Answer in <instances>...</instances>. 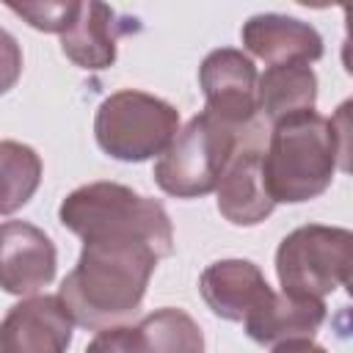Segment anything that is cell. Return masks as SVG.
<instances>
[{
    "label": "cell",
    "mask_w": 353,
    "mask_h": 353,
    "mask_svg": "<svg viewBox=\"0 0 353 353\" xmlns=\"http://www.w3.org/2000/svg\"><path fill=\"white\" fill-rule=\"evenodd\" d=\"M353 265V234L342 226L306 223L292 229L276 248L281 292L295 298H325L347 287Z\"/></svg>",
    "instance_id": "obj_6"
},
{
    "label": "cell",
    "mask_w": 353,
    "mask_h": 353,
    "mask_svg": "<svg viewBox=\"0 0 353 353\" xmlns=\"http://www.w3.org/2000/svg\"><path fill=\"white\" fill-rule=\"evenodd\" d=\"M325 303L320 298H295L287 292H273L270 301L243 320L248 339L256 345H279L287 339H312L325 323Z\"/></svg>",
    "instance_id": "obj_14"
},
{
    "label": "cell",
    "mask_w": 353,
    "mask_h": 353,
    "mask_svg": "<svg viewBox=\"0 0 353 353\" xmlns=\"http://www.w3.org/2000/svg\"><path fill=\"white\" fill-rule=\"evenodd\" d=\"M58 268L55 243L44 229L28 221L0 223V290L8 295H36L52 279Z\"/></svg>",
    "instance_id": "obj_9"
},
{
    "label": "cell",
    "mask_w": 353,
    "mask_h": 353,
    "mask_svg": "<svg viewBox=\"0 0 353 353\" xmlns=\"http://www.w3.org/2000/svg\"><path fill=\"white\" fill-rule=\"evenodd\" d=\"M199 292L210 312L229 323H243L273 295L262 270L248 259H221L207 265L199 279Z\"/></svg>",
    "instance_id": "obj_11"
},
{
    "label": "cell",
    "mask_w": 353,
    "mask_h": 353,
    "mask_svg": "<svg viewBox=\"0 0 353 353\" xmlns=\"http://www.w3.org/2000/svg\"><path fill=\"white\" fill-rule=\"evenodd\" d=\"M8 8L14 14H19L30 28L36 30H44V33H63L77 11H80V3H8Z\"/></svg>",
    "instance_id": "obj_18"
},
{
    "label": "cell",
    "mask_w": 353,
    "mask_h": 353,
    "mask_svg": "<svg viewBox=\"0 0 353 353\" xmlns=\"http://www.w3.org/2000/svg\"><path fill=\"white\" fill-rule=\"evenodd\" d=\"M19 74H22V47L6 28H0V97L17 85Z\"/></svg>",
    "instance_id": "obj_20"
},
{
    "label": "cell",
    "mask_w": 353,
    "mask_h": 353,
    "mask_svg": "<svg viewBox=\"0 0 353 353\" xmlns=\"http://www.w3.org/2000/svg\"><path fill=\"white\" fill-rule=\"evenodd\" d=\"M135 28L138 25H132L127 17H119L116 8L88 0L80 3L74 22L61 33V50L74 66L99 72L113 66L119 39Z\"/></svg>",
    "instance_id": "obj_13"
},
{
    "label": "cell",
    "mask_w": 353,
    "mask_h": 353,
    "mask_svg": "<svg viewBox=\"0 0 353 353\" xmlns=\"http://www.w3.org/2000/svg\"><path fill=\"white\" fill-rule=\"evenodd\" d=\"M176 132L179 110L171 102L138 88L110 94L94 116V138L99 149L121 163L160 157Z\"/></svg>",
    "instance_id": "obj_5"
},
{
    "label": "cell",
    "mask_w": 353,
    "mask_h": 353,
    "mask_svg": "<svg viewBox=\"0 0 353 353\" xmlns=\"http://www.w3.org/2000/svg\"><path fill=\"white\" fill-rule=\"evenodd\" d=\"M347 110L334 119L306 110L270 127L262 149V179L273 204H301L328 190L336 168H347Z\"/></svg>",
    "instance_id": "obj_2"
},
{
    "label": "cell",
    "mask_w": 353,
    "mask_h": 353,
    "mask_svg": "<svg viewBox=\"0 0 353 353\" xmlns=\"http://www.w3.org/2000/svg\"><path fill=\"white\" fill-rule=\"evenodd\" d=\"M256 66L234 47L207 52L199 66V85L207 99V113L232 130H248L256 121Z\"/></svg>",
    "instance_id": "obj_7"
},
{
    "label": "cell",
    "mask_w": 353,
    "mask_h": 353,
    "mask_svg": "<svg viewBox=\"0 0 353 353\" xmlns=\"http://www.w3.org/2000/svg\"><path fill=\"white\" fill-rule=\"evenodd\" d=\"M317 74L309 63L268 66L256 77V116L265 127H273L290 116L314 110Z\"/></svg>",
    "instance_id": "obj_15"
},
{
    "label": "cell",
    "mask_w": 353,
    "mask_h": 353,
    "mask_svg": "<svg viewBox=\"0 0 353 353\" xmlns=\"http://www.w3.org/2000/svg\"><path fill=\"white\" fill-rule=\"evenodd\" d=\"M58 218L80 240H141L152 245L160 259L174 254V226L165 207L119 182H88L74 188L61 201Z\"/></svg>",
    "instance_id": "obj_3"
},
{
    "label": "cell",
    "mask_w": 353,
    "mask_h": 353,
    "mask_svg": "<svg viewBox=\"0 0 353 353\" xmlns=\"http://www.w3.org/2000/svg\"><path fill=\"white\" fill-rule=\"evenodd\" d=\"M146 353H204V334L199 323L174 306L149 312L138 323Z\"/></svg>",
    "instance_id": "obj_17"
},
{
    "label": "cell",
    "mask_w": 353,
    "mask_h": 353,
    "mask_svg": "<svg viewBox=\"0 0 353 353\" xmlns=\"http://www.w3.org/2000/svg\"><path fill=\"white\" fill-rule=\"evenodd\" d=\"M243 47L268 66L312 63L323 58V36L314 25L287 14H254L240 28Z\"/></svg>",
    "instance_id": "obj_12"
},
{
    "label": "cell",
    "mask_w": 353,
    "mask_h": 353,
    "mask_svg": "<svg viewBox=\"0 0 353 353\" xmlns=\"http://www.w3.org/2000/svg\"><path fill=\"white\" fill-rule=\"evenodd\" d=\"M262 138L265 124L256 119L254 127L237 143L215 185L218 212L234 226H256L276 207L262 179Z\"/></svg>",
    "instance_id": "obj_8"
},
{
    "label": "cell",
    "mask_w": 353,
    "mask_h": 353,
    "mask_svg": "<svg viewBox=\"0 0 353 353\" xmlns=\"http://www.w3.org/2000/svg\"><path fill=\"white\" fill-rule=\"evenodd\" d=\"M41 185V157L19 141H0V215L22 210Z\"/></svg>",
    "instance_id": "obj_16"
},
{
    "label": "cell",
    "mask_w": 353,
    "mask_h": 353,
    "mask_svg": "<svg viewBox=\"0 0 353 353\" xmlns=\"http://www.w3.org/2000/svg\"><path fill=\"white\" fill-rule=\"evenodd\" d=\"M273 353H328V350L312 339H287L273 345Z\"/></svg>",
    "instance_id": "obj_21"
},
{
    "label": "cell",
    "mask_w": 353,
    "mask_h": 353,
    "mask_svg": "<svg viewBox=\"0 0 353 353\" xmlns=\"http://www.w3.org/2000/svg\"><path fill=\"white\" fill-rule=\"evenodd\" d=\"M157 262V251L141 240H83L77 265L58 287V301L80 328L121 325L141 309Z\"/></svg>",
    "instance_id": "obj_1"
},
{
    "label": "cell",
    "mask_w": 353,
    "mask_h": 353,
    "mask_svg": "<svg viewBox=\"0 0 353 353\" xmlns=\"http://www.w3.org/2000/svg\"><path fill=\"white\" fill-rule=\"evenodd\" d=\"M85 353H146V342L138 325H110L94 334Z\"/></svg>",
    "instance_id": "obj_19"
},
{
    "label": "cell",
    "mask_w": 353,
    "mask_h": 353,
    "mask_svg": "<svg viewBox=\"0 0 353 353\" xmlns=\"http://www.w3.org/2000/svg\"><path fill=\"white\" fill-rule=\"evenodd\" d=\"M248 130H232L207 110H201L185 127H179L174 141L157 157V188L174 199H199L212 193L229 157L234 154L237 143Z\"/></svg>",
    "instance_id": "obj_4"
},
{
    "label": "cell",
    "mask_w": 353,
    "mask_h": 353,
    "mask_svg": "<svg viewBox=\"0 0 353 353\" xmlns=\"http://www.w3.org/2000/svg\"><path fill=\"white\" fill-rule=\"evenodd\" d=\"M72 328L58 295H30L0 320V353H66Z\"/></svg>",
    "instance_id": "obj_10"
}]
</instances>
